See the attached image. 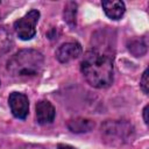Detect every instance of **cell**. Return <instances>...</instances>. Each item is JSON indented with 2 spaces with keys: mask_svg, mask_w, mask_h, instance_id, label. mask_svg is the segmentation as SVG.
<instances>
[{
  "mask_svg": "<svg viewBox=\"0 0 149 149\" xmlns=\"http://www.w3.org/2000/svg\"><path fill=\"white\" fill-rule=\"evenodd\" d=\"M80 71L86 81L97 88H106L113 83V56L97 48L85 52Z\"/></svg>",
  "mask_w": 149,
  "mask_h": 149,
  "instance_id": "6da1fadb",
  "label": "cell"
},
{
  "mask_svg": "<svg viewBox=\"0 0 149 149\" xmlns=\"http://www.w3.org/2000/svg\"><path fill=\"white\" fill-rule=\"evenodd\" d=\"M44 68L43 55L35 49H21L7 62V71L15 78L38 76Z\"/></svg>",
  "mask_w": 149,
  "mask_h": 149,
  "instance_id": "7a4b0ae2",
  "label": "cell"
},
{
  "mask_svg": "<svg viewBox=\"0 0 149 149\" xmlns=\"http://www.w3.org/2000/svg\"><path fill=\"white\" fill-rule=\"evenodd\" d=\"M101 135L106 143L121 146L133 139L134 128L125 120H109L101 126Z\"/></svg>",
  "mask_w": 149,
  "mask_h": 149,
  "instance_id": "3957f363",
  "label": "cell"
},
{
  "mask_svg": "<svg viewBox=\"0 0 149 149\" xmlns=\"http://www.w3.org/2000/svg\"><path fill=\"white\" fill-rule=\"evenodd\" d=\"M38 19H40V12L37 9H31L21 19L14 22L13 27L20 40L28 41L35 36L36 24L38 22Z\"/></svg>",
  "mask_w": 149,
  "mask_h": 149,
  "instance_id": "277c9868",
  "label": "cell"
},
{
  "mask_svg": "<svg viewBox=\"0 0 149 149\" xmlns=\"http://www.w3.org/2000/svg\"><path fill=\"white\" fill-rule=\"evenodd\" d=\"M8 105L12 114L16 119H26L29 113V100L24 93L12 92L8 97Z\"/></svg>",
  "mask_w": 149,
  "mask_h": 149,
  "instance_id": "5b68a950",
  "label": "cell"
},
{
  "mask_svg": "<svg viewBox=\"0 0 149 149\" xmlns=\"http://www.w3.org/2000/svg\"><path fill=\"white\" fill-rule=\"evenodd\" d=\"M83 52L81 45L77 42H68L58 47L56 50V58L61 63H69L78 58Z\"/></svg>",
  "mask_w": 149,
  "mask_h": 149,
  "instance_id": "8992f818",
  "label": "cell"
},
{
  "mask_svg": "<svg viewBox=\"0 0 149 149\" xmlns=\"http://www.w3.org/2000/svg\"><path fill=\"white\" fill-rule=\"evenodd\" d=\"M56 111L52 104L48 100H40L36 104V119L40 125L51 123L55 119Z\"/></svg>",
  "mask_w": 149,
  "mask_h": 149,
  "instance_id": "52a82bcc",
  "label": "cell"
},
{
  "mask_svg": "<svg viewBox=\"0 0 149 149\" xmlns=\"http://www.w3.org/2000/svg\"><path fill=\"white\" fill-rule=\"evenodd\" d=\"M102 9L105 14L112 20H119L126 12V6L123 1L112 0V1H102L101 2Z\"/></svg>",
  "mask_w": 149,
  "mask_h": 149,
  "instance_id": "ba28073f",
  "label": "cell"
},
{
  "mask_svg": "<svg viewBox=\"0 0 149 149\" xmlns=\"http://www.w3.org/2000/svg\"><path fill=\"white\" fill-rule=\"evenodd\" d=\"M68 128L73 133H87L94 128V121L85 118H74L68 122Z\"/></svg>",
  "mask_w": 149,
  "mask_h": 149,
  "instance_id": "9c48e42d",
  "label": "cell"
},
{
  "mask_svg": "<svg viewBox=\"0 0 149 149\" xmlns=\"http://www.w3.org/2000/svg\"><path fill=\"white\" fill-rule=\"evenodd\" d=\"M14 44L13 34L6 26H0V55L7 54Z\"/></svg>",
  "mask_w": 149,
  "mask_h": 149,
  "instance_id": "30bf717a",
  "label": "cell"
},
{
  "mask_svg": "<svg viewBox=\"0 0 149 149\" xmlns=\"http://www.w3.org/2000/svg\"><path fill=\"white\" fill-rule=\"evenodd\" d=\"M77 8L78 6L76 2L69 1L66 2L63 10V19L71 29H74L77 24Z\"/></svg>",
  "mask_w": 149,
  "mask_h": 149,
  "instance_id": "8fae6325",
  "label": "cell"
},
{
  "mask_svg": "<svg viewBox=\"0 0 149 149\" xmlns=\"http://www.w3.org/2000/svg\"><path fill=\"white\" fill-rule=\"evenodd\" d=\"M128 50L135 56L141 57L147 52V44L143 38H134L128 43Z\"/></svg>",
  "mask_w": 149,
  "mask_h": 149,
  "instance_id": "7c38bea8",
  "label": "cell"
},
{
  "mask_svg": "<svg viewBox=\"0 0 149 149\" xmlns=\"http://www.w3.org/2000/svg\"><path fill=\"white\" fill-rule=\"evenodd\" d=\"M140 86H141V88H142V91L146 93V94H148V92H149V81H148V69L147 70H144V72L142 73V78H141V80H140Z\"/></svg>",
  "mask_w": 149,
  "mask_h": 149,
  "instance_id": "4fadbf2b",
  "label": "cell"
},
{
  "mask_svg": "<svg viewBox=\"0 0 149 149\" xmlns=\"http://www.w3.org/2000/svg\"><path fill=\"white\" fill-rule=\"evenodd\" d=\"M57 149H77L72 146H69V144H64V143H58L57 144Z\"/></svg>",
  "mask_w": 149,
  "mask_h": 149,
  "instance_id": "5bb4252c",
  "label": "cell"
},
{
  "mask_svg": "<svg viewBox=\"0 0 149 149\" xmlns=\"http://www.w3.org/2000/svg\"><path fill=\"white\" fill-rule=\"evenodd\" d=\"M143 120H144V123L148 125V105L143 108Z\"/></svg>",
  "mask_w": 149,
  "mask_h": 149,
  "instance_id": "9a60e30c",
  "label": "cell"
},
{
  "mask_svg": "<svg viewBox=\"0 0 149 149\" xmlns=\"http://www.w3.org/2000/svg\"><path fill=\"white\" fill-rule=\"evenodd\" d=\"M0 3H1V2H0ZM0 16H1V15H0Z\"/></svg>",
  "mask_w": 149,
  "mask_h": 149,
  "instance_id": "2e32d148",
  "label": "cell"
},
{
  "mask_svg": "<svg viewBox=\"0 0 149 149\" xmlns=\"http://www.w3.org/2000/svg\"><path fill=\"white\" fill-rule=\"evenodd\" d=\"M0 84H1V83H0Z\"/></svg>",
  "mask_w": 149,
  "mask_h": 149,
  "instance_id": "e0dca14e",
  "label": "cell"
}]
</instances>
